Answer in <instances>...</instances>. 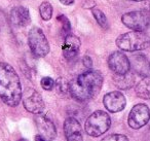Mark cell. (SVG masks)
I'll return each instance as SVG.
<instances>
[{
  "label": "cell",
  "mask_w": 150,
  "mask_h": 141,
  "mask_svg": "<svg viewBox=\"0 0 150 141\" xmlns=\"http://www.w3.org/2000/svg\"><path fill=\"white\" fill-rule=\"evenodd\" d=\"M102 85V73L91 69L69 83V93L75 100L84 102L96 97L100 93Z\"/></svg>",
  "instance_id": "6da1fadb"
},
{
  "label": "cell",
  "mask_w": 150,
  "mask_h": 141,
  "mask_svg": "<svg viewBox=\"0 0 150 141\" xmlns=\"http://www.w3.org/2000/svg\"><path fill=\"white\" fill-rule=\"evenodd\" d=\"M19 75L7 63H0V98L8 106H18L22 100Z\"/></svg>",
  "instance_id": "7a4b0ae2"
},
{
  "label": "cell",
  "mask_w": 150,
  "mask_h": 141,
  "mask_svg": "<svg viewBox=\"0 0 150 141\" xmlns=\"http://www.w3.org/2000/svg\"><path fill=\"white\" fill-rule=\"evenodd\" d=\"M116 46L125 52H138L150 46V37L144 31H131L117 37Z\"/></svg>",
  "instance_id": "3957f363"
},
{
  "label": "cell",
  "mask_w": 150,
  "mask_h": 141,
  "mask_svg": "<svg viewBox=\"0 0 150 141\" xmlns=\"http://www.w3.org/2000/svg\"><path fill=\"white\" fill-rule=\"evenodd\" d=\"M111 126V118L107 112L97 110L88 118L84 129L88 135L92 137H99L109 130Z\"/></svg>",
  "instance_id": "277c9868"
},
{
  "label": "cell",
  "mask_w": 150,
  "mask_h": 141,
  "mask_svg": "<svg viewBox=\"0 0 150 141\" xmlns=\"http://www.w3.org/2000/svg\"><path fill=\"white\" fill-rule=\"evenodd\" d=\"M30 50L36 57H45L50 52V44L43 31L38 27H33L28 34Z\"/></svg>",
  "instance_id": "5b68a950"
},
{
  "label": "cell",
  "mask_w": 150,
  "mask_h": 141,
  "mask_svg": "<svg viewBox=\"0 0 150 141\" xmlns=\"http://www.w3.org/2000/svg\"><path fill=\"white\" fill-rule=\"evenodd\" d=\"M121 21L133 31H144L150 25V15L146 11H129L121 17Z\"/></svg>",
  "instance_id": "8992f818"
},
{
  "label": "cell",
  "mask_w": 150,
  "mask_h": 141,
  "mask_svg": "<svg viewBox=\"0 0 150 141\" xmlns=\"http://www.w3.org/2000/svg\"><path fill=\"white\" fill-rule=\"evenodd\" d=\"M22 100H23L24 107L27 111L34 114H40L44 110V101L41 95L36 90L32 88H27L22 93Z\"/></svg>",
  "instance_id": "52a82bcc"
},
{
  "label": "cell",
  "mask_w": 150,
  "mask_h": 141,
  "mask_svg": "<svg viewBox=\"0 0 150 141\" xmlns=\"http://www.w3.org/2000/svg\"><path fill=\"white\" fill-rule=\"evenodd\" d=\"M150 120V109L146 104L140 103L132 108L129 114V126L132 129H140L144 127Z\"/></svg>",
  "instance_id": "ba28073f"
},
{
  "label": "cell",
  "mask_w": 150,
  "mask_h": 141,
  "mask_svg": "<svg viewBox=\"0 0 150 141\" xmlns=\"http://www.w3.org/2000/svg\"><path fill=\"white\" fill-rule=\"evenodd\" d=\"M108 66L114 74H125L131 69L129 59L121 52H113L108 58Z\"/></svg>",
  "instance_id": "9c48e42d"
},
{
  "label": "cell",
  "mask_w": 150,
  "mask_h": 141,
  "mask_svg": "<svg viewBox=\"0 0 150 141\" xmlns=\"http://www.w3.org/2000/svg\"><path fill=\"white\" fill-rule=\"evenodd\" d=\"M35 122L39 131V135L42 136L46 141H54L57 137V129L52 120L44 114H36Z\"/></svg>",
  "instance_id": "30bf717a"
},
{
  "label": "cell",
  "mask_w": 150,
  "mask_h": 141,
  "mask_svg": "<svg viewBox=\"0 0 150 141\" xmlns=\"http://www.w3.org/2000/svg\"><path fill=\"white\" fill-rule=\"evenodd\" d=\"M103 103L106 109L110 112H119L125 109L127 105V99L125 95L118 91L107 93L103 98Z\"/></svg>",
  "instance_id": "8fae6325"
},
{
  "label": "cell",
  "mask_w": 150,
  "mask_h": 141,
  "mask_svg": "<svg viewBox=\"0 0 150 141\" xmlns=\"http://www.w3.org/2000/svg\"><path fill=\"white\" fill-rule=\"evenodd\" d=\"M64 133L67 141H83L79 122L75 118H67L64 122Z\"/></svg>",
  "instance_id": "7c38bea8"
},
{
  "label": "cell",
  "mask_w": 150,
  "mask_h": 141,
  "mask_svg": "<svg viewBox=\"0 0 150 141\" xmlns=\"http://www.w3.org/2000/svg\"><path fill=\"white\" fill-rule=\"evenodd\" d=\"M80 48V39L77 36L69 33L66 35L64 43L62 46L63 55L67 60H72L78 55Z\"/></svg>",
  "instance_id": "4fadbf2b"
},
{
  "label": "cell",
  "mask_w": 150,
  "mask_h": 141,
  "mask_svg": "<svg viewBox=\"0 0 150 141\" xmlns=\"http://www.w3.org/2000/svg\"><path fill=\"white\" fill-rule=\"evenodd\" d=\"M129 65L131 68L135 73H137L140 76L147 77L149 76L150 72V66L149 62L147 61L145 56L143 55H136L129 61Z\"/></svg>",
  "instance_id": "5bb4252c"
},
{
  "label": "cell",
  "mask_w": 150,
  "mask_h": 141,
  "mask_svg": "<svg viewBox=\"0 0 150 141\" xmlns=\"http://www.w3.org/2000/svg\"><path fill=\"white\" fill-rule=\"evenodd\" d=\"M11 20L13 25L18 27H26L31 22L29 11L24 6L13 7L11 11Z\"/></svg>",
  "instance_id": "9a60e30c"
},
{
  "label": "cell",
  "mask_w": 150,
  "mask_h": 141,
  "mask_svg": "<svg viewBox=\"0 0 150 141\" xmlns=\"http://www.w3.org/2000/svg\"><path fill=\"white\" fill-rule=\"evenodd\" d=\"M113 83L118 89L129 90L135 85L136 78L133 72H127L125 74H114L113 75Z\"/></svg>",
  "instance_id": "2e32d148"
},
{
  "label": "cell",
  "mask_w": 150,
  "mask_h": 141,
  "mask_svg": "<svg viewBox=\"0 0 150 141\" xmlns=\"http://www.w3.org/2000/svg\"><path fill=\"white\" fill-rule=\"evenodd\" d=\"M136 94L139 98L149 100L150 99V76L144 77L136 85Z\"/></svg>",
  "instance_id": "e0dca14e"
},
{
  "label": "cell",
  "mask_w": 150,
  "mask_h": 141,
  "mask_svg": "<svg viewBox=\"0 0 150 141\" xmlns=\"http://www.w3.org/2000/svg\"><path fill=\"white\" fill-rule=\"evenodd\" d=\"M39 13L41 18L44 21H48V20L52 19V6L50 2L47 1H44L40 4L39 6Z\"/></svg>",
  "instance_id": "ac0fdd59"
},
{
  "label": "cell",
  "mask_w": 150,
  "mask_h": 141,
  "mask_svg": "<svg viewBox=\"0 0 150 141\" xmlns=\"http://www.w3.org/2000/svg\"><path fill=\"white\" fill-rule=\"evenodd\" d=\"M92 13H93L94 18L96 19L97 23H98L102 28L107 29V28H108V22H107V18H106V16H105V14L98 9H94L92 11Z\"/></svg>",
  "instance_id": "d6986e66"
},
{
  "label": "cell",
  "mask_w": 150,
  "mask_h": 141,
  "mask_svg": "<svg viewBox=\"0 0 150 141\" xmlns=\"http://www.w3.org/2000/svg\"><path fill=\"white\" fill-rule=\"evenodd\" d=\"M54 85L57 87V91L60 95L64 96L69 93V81L64 77H59L54 83Z\"/></svg>",
  "instance_id": "ffe728a7"
},
{
  "label": "cell",
  "mask_w": 150,
  "mask_h": 141,
  "mask_svg": "<svg viewBox=\"0 0 150 141\" xmlns=\"http://www.w3.org/2000/svg\"><path fill=\"white\" fill-rule=\"evenodd\" d=\"M40 85H41L42 89H44L45 91H50V90H52L54 87V80L52 78V77L45 76L41 79Z\"/></svg>",
  "instance_id": "44dd1931"
},
{
  "label": "cell",
  "mask_w": 150,
  "mask_h": 141,
  "mask_svg": "<svg viewBox=\"0 0 150 141\" xmlns=\"http://www.w3.org/2000/svg\"><path fill=\"white\" fill-rule=\"evenodd\" d=\"M102 141H129V139L122 134H111L103 138Z\"/></svg>",
  "instance_id": "7402d4cb"
},
{
  "label": "cell",
  "mask_w": 150,
  "mask_h": 141,
  "mask_svg": "<svg viewBox=\"0 0 150 141\" xmlns=\"http://www.w3.org/2000/svg\"><path fill=\"white\" fill-rule=\"evenodd\" d=\"M58 20H59V21H61V23H62V25H63V30H64V32L66 33V35H68L69 32H70V29H71L70 22H69V20L63 15L59 16Z\"/></svg>",
  "instance_id": "603a6c76"
},
{
  "label": "cell",
  "mask_w": 150,
  "mask_h": 141,
  "mask_svg": "<svg viewBox=\"0 0 150 141\" xmlns=\"http://www.w3.org/2000/svg\"><path fill=\"white\" fill-rule=\"evenodd\" d=\"M81 6L86 9H94V7L96 6V2H95V0H82Z\"/></svg>",
  "instance_id": "cb8c5ba5"
},
{
  "label": "cell",
  "mask_w": 150,
  "mask_h": 141,
  "mask_svg": "<svg viewBox=\"0 0 150 141\" xmlns=\"http://www.w3.org/2000/svg\"><path fill=\"white\" fill-rule=\"evenodd\" d=\"M83 65L86 66V68H88V69H92V67H93V60L91 59V57H88V56H86L83 58Z\"/></svg>",
  "instance_id": "d4e9b609"
},
{
  "label": "cell",
  "mask_w": 150,
  "mask_h": 141,
  "mask_svg": "<svg viewBox=\"0 0 150 141\" xmlns=\"http://www.w3.org/2000/svg\"><path fill=\"white\" fill-rule=\"evenodd\" d=\"M60 2L64 5H71L74 2V0H60Z\"/></svg>",
  "instance_id": "484cf974"
},
{
  "label": "cell",
  "mask_w": 150,
  "mask_h": 141,
  "mask_svg": "<svg viewBox=\"0 0 150 141\" xmlns=\"http://www.w3.org/2000/svg\"><path fill=\"white\" fill-rule=\"evenodd\" d=\"M145 9L148 13H150V0H145Z\"/></svg>",
  "instance_id": "4316f807"
},
{
  "label": "cell",
  "mask_w": 150,
  "mask_h": 141,
  "mask_svg": "<svg viewBox=\"0 0 150 141\" xmlns=\"http://www.w3.org/2000/svg\"><path fill=\"white\" fill-rule=\"evenodd\" d=\"M35 141H46V140L43 138V137L40 136V135L38 134V135H36V136H35Z\"/></svg>",
  "instance_id": "83f0119b"
},
{
  "label": "cell",
  "mask_w": 150,
  "mask_h": 141,
  "mask_svg": "<svg viewBox=\"0 0 150 141\" xmlns=\"http://www.w3.org/2000/svg\"><path fill=\"white\" fill-rule=\"evenodd\" d=\"M132 1H145V0H132Z\"/></svg>",
  "instance_id": "f1b7e54d"
},
{
  "label": "cell",
  "mask_w": 150,
  "mask_h": 141,
  "mask_svg": "<svg viewBox=\"0 0 150 141\" xmlns=\"http://www.w3.org/2000/svg\"><path fill=\"white\" fill-rule=\"evenodd\" d=\"M19 141H27V140H26V139H20Z\"/></svg>",
  "instance_id": "f546056e"
},
{
  "label": "cell",
  "mask_w": 150,
  "mask_h": 141,
  "mask_svg": "<svg viewBox=\"0 0 150 141\" xmlns=\"http://www.w3.org/2000/svg\"><path fill=\"white\" fill-rule=\"evenodd\" d=\"M149 66H150V62H149Z\"/></svg>",
  "instance_id": "4dcf8cb0"
}]
</instances>
